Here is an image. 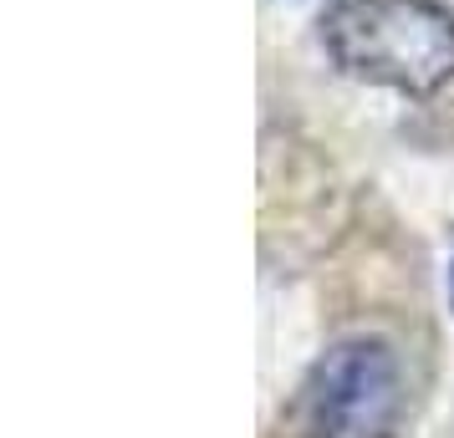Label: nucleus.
Returning a JSON list of instances; mask_svg holds the SVG:
<instances>
[{
	"label": "nucleus",
	"mask_w": 454,
	"mask_h": 438,
	"mask_svg": "<svg viewBox=\"0 0 454 438\" xmlns=\"http://www.w3.org/2000/svg\"><path fill=\"white\" fill-rule=\"evenodd\" d=\"M322 46L342 77L398 97H434L454 82V11L439 0H332Z\"/></svg>",
	"instance_id": "f257e3e1"
},
{
	"label": "nucleus",
	"mask_w": 454,
	"mask_h": 438,
	"mask_svg": "<svg viewBox=\"0 0 454 438\" xmlns=\"http://www.w3.org/2000/svg\"><path fill=\"white\" fill-rule=\"evenodd\" d=\"M409 408L398 352L378 336H348L311 362L291 403V438H398Z\"/></svg>",
	"instance_id": "f03ea898"
},
{
	"label": "nucleus",
	"mask_w": 454,
	"mask_h": 438,
	"mask_svg": "<svg viewBox=\"0 0 454 438\" xmlns=\"http://www.w3.org/2000/svg\"><path fill=\"white\" fill-rule=\"evenodd\" d=\"M450 291H454V271H450Z\"/></svg>",
	"instance_id": "7ed1b4c3"
}]
</instances>
